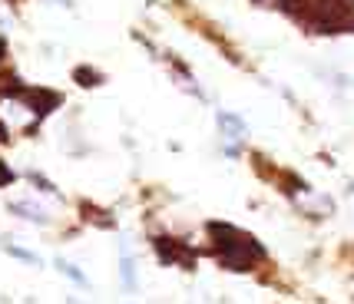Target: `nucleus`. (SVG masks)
<instances>
[{
	"mask_svg": "<svg viewBox=\"0 0 354 304\" xmlns=\"http://www.w3.org/2000/svg\"><path fill=\"white\" fill-rule=\"evenodd\" d=\"M7 182H14V172L0 162V185H7Z\"/></svg>",
	"mask_w": 354,
	"mask_h": 304,
	"instance_id": "nucleus-6",
	"label": "nucleus"
},
{
	"mask_svg": "<svg viewBox=\"0 0 354 304\" xmlns=\"http://www.w3.org/2000/svg\"><path fill=\"white\" fill-rule=\"evenodd\" d=\"M218 129H222V136H225V142H229V146H225V152H229V155H235V142H242V139L248 136V126L242 120H239V116H232V113H218Z\"/></svg>",
	"mask_w": 354,
	"mask_h": 304,
	"instance_id": "nucleus-2",
	"label": "nucleus"
},
{
	"mask_svg": "<svg viewBox=\"0 0 354 304\" xmlns=\"http://www.w3.org/2000/svg\"><path fill=\"white\" fill-rule=\"evenodd\" d=\"M0 142H7V126L0 122Z\"/></svg>",
	"mask_w": 354,
	"mask_h": 304,
	"instance_id": "nucleus-7",
	"label": "nucleus"
},
{
	"mask_svg": "<svg viewBox=\"0 0 354 304\" xmlns=\"http://www.w3.org/2000/svg\"><path fill=\"white\" fill-rule=\"evenodd\" d=\"M60 272L66 274V278H73L77 285H86V278H83V274L77 272V265H70V261H60Z\"/></svg>",
	"mask_w": 354,
	"mask_h": 304,
	"instance_id": "nucleus-5",
	"label": "nucleus"
},
{
	"mask_svg": "<svg viewBox=\"0 0 354 304\" xmlns=\"http://www.w3.org/2000/svg\"><path fill=\"white\" fill-rule=\"evenodd\" d=\"M209 231L216 235V248H218V258H222V265L225 268H232V272H245V268H252L255 261L265 258V248L252 235H242V231H235L232 225H218V222H212L209 225Z\"/></svg>",
	"mask_w": 354,
	"mask_h": 304,
	"instance_id": "nucleus-1",
	"label": "nucleus"
},
{
	"mask_svg": "<svg viewBox=\"0 0 354 304\" xmlns=\"http://www.w3.org/2000/svg\"><path fill=\"white\" fill-rule=\"evenodd\" d=\"M10 209H14V212H20L24 218H30V222H40V225H46V212H44V209H33L30 202H14Z\"/></svg>",
	"mask_w": 354,
	"mask_h": 304,
	"instance_id": "nucleus-3",
	"label": "nucleus"
},
{
	"mask_svg": "<svg viewBox=\"0 0 354 304\" xmlns=\"http://www.w3.org/2000/svg\"><path fill=\"white\" fill-rule=\"evenodd\" d=\"M3 53H7V46H3V40H0V60H3Z\"/></svg>",
	"mask_w": 354,
	"mask_h": 304,
	"instance_id": "nucleus-8",
	"label": "nucleus"
},
{
	"mask_svg": "<svg viewBox=\"0 0 354 304\" xmlns=\"http://www.w3.org/2000/svg\"><path fill=\"white\" fill-rule=\"evenodd\" d=\"M123 281H126V288H136V265L129 258V251L123 255Z\"/></svg>",
	"mask_w": 354,
	"mask_h": 304,
	"instance_id": "nucleus-4",
	"label": "nucleus"
}]
</instances>
